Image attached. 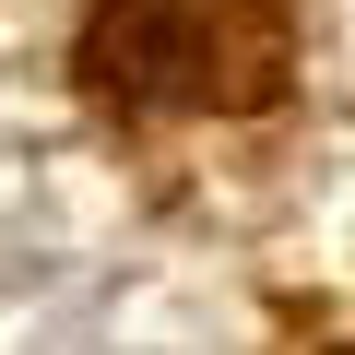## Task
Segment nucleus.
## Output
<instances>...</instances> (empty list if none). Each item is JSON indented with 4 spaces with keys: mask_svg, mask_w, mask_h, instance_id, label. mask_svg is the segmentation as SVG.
Returning <instances> with one entry per match:
<instances>
[{
    "mask_svg": "<svg viewBox=\"0 0 355 355\" xmlns=\"http://www.w3.org/2000/svg\"><path fill=\"white\" fill-rule=\"evenodd\" d=\"M83 83L107 107H225V36H214V12L107 0L83 24Z\"/></svg>",
    "mask_w": 355,
    "mask_h": 355,
    "instance_id": "f257e3e1",
    "label": "nucleus"
}]
</instances>
